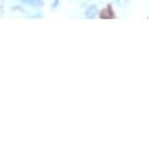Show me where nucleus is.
I'll return each instance as SVG.
<instances>
[{"instance_id":"obj_4","label":"nucleus","mask_w":149,"mask_h":149,"mask_svg":"<svg viewBox=\"0 0 149 149\" xmlns=\"http://www.w3.org/2000/svg\"><path fill=\"white\" fill-rule=\"evenodd\" d=\"M119 1H120V0H115V3H119Z\"/></svg>"},{"instance_id":"obj_1","label":"nucleus","mask_w":149,"mask_h":149,"mask_svg":"<svg viewBox=\"0 0 149 149\" xmlns=\"http://www.w3.org/2000/svg\"><path fill=\"white\" fill-rule=\"evenodd\" d=\"M96 14H97V7L96 6H91L89 8L86 10V18H95Z\"/></svg>"},{"instance_id":"obj_2","label":"nucleus","mask_w":149,"mask_h":149,"mask_svg":"<svg viewBox=\"0 0 149 149\" xmlns=\"http://www.w3.org/2000/svg\"><path fill=\"white\" fill-rule=\"evenodd\" d=\"M100 17H101V18H113V14H112V11H111V10L105 8L104 11H101V13H100Z\"/></svg>"},{"instance_id":"obj_3","label":"nucleus","mask_w":149,"mask_h":149,"mask_svg":"<svg viewBox=\"0 0 149 149\" xmlns=\"http://www.w3.org/2000/svg\"><path fill=\"white\" fill-rule=\"evenodd\" d=\"M25 4H30V6H41L42 1L41 0H22Z\"/></svg>"}]
</instances>
